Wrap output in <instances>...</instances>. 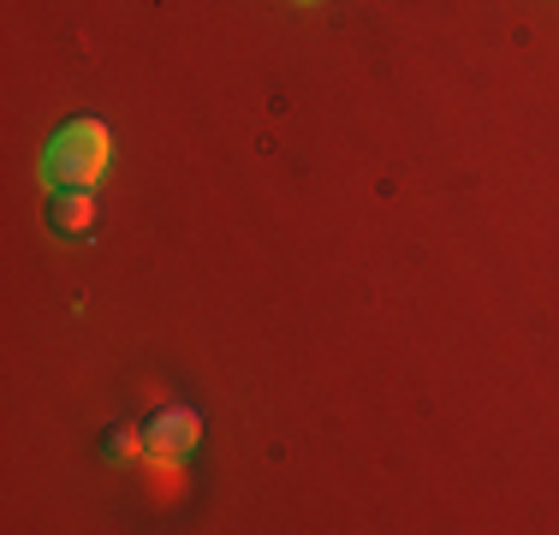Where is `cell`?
Masks as SVG:
<instances>
[{
  "label": "cell",
  "mask_w": 559,
  "mask_h": 535,
  "mask_svg": "<svg viewBox=\"0 0 559 535\" xmlns=\"http://www.w3.org/2000/svg\"><path fill=\"white\" fill-rule=\"evenodd\" d=\"M108 126L96 114H78L66 119L55 138L43 143V185L48 191H90L108 167Z\"/></svg>",
  "instance_id": "obj_1"
},
{
  "label": "cell",
  "mask_w": 559,
  "mask_h": 535,
  "mask_svg": "<svg viewBox=\"0 0 559 535\" xmlns=\"http://www.w3.org/2000/svg\"><path fill=\"white\" fill-rule=\"evenodd\" d=\"M197 440H203V417H197L191 405H167L162 417L150 423V452H162V459H185Z\"/></svg>",
  "instance_id": "obj_2"
},
{
  "label": "cell",
  "mask_w": 559,
  "mask_h": 535,
  "mask_svg": "<svg viewBox=\"0 0 559 535\" xmlns=\"http://www.w3.org/2000/svg\"><path fill=\"white\" fill-rule=\"evenodd\" d=\"M96 226V197L90 191H55L48 197V233L55 238H84Z\"/></svg>",
  "instance_id": "obj_3"
},
{
  "label": "cell",
  "mask_w": 559,
  "mask_h": 535,
  "mask_svg": "<svg viewBox=\"0 0 559 535\" xmlns=\"http://www.w3.org/2000/svg\"><path fill=\"white\" fill-rule=\"evenodd\" d=\"M143 447H150V428H131V423H114V428H108V440H102V452H108L114 464L138 459Z\"/></svg>",
  "instance_id": "obj_4"
}]
</instances>
